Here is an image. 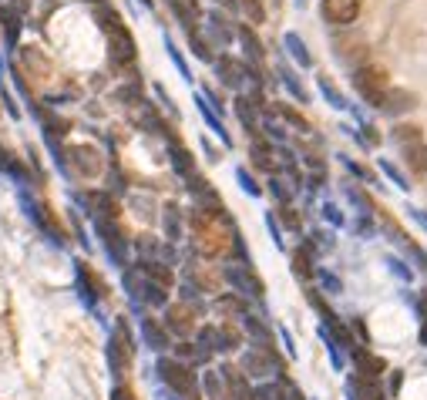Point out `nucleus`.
Instances as JSON below:
<instances>
[{"mask_svg":"<svg viewBox=\"0 0 427 400\" xmlns=\"http://www.w3.org/2000/svg\"><path fill=\"white\" fill-rule=\"evenodd\" d=\"M354 88L360 94V101H367L370 108H384L387 91H391V74L380 64H356L354 68Z\"/></svg>","mask_w":427,"mask_h":400,"instance_id":"nucleus-1","label":"nucleus"},{"mask_svg":"<svg viewBox=\"0 0 427 400\" xmlns=\"http://www.w3.org/2000/svg\"><path fill=\"white\" fill-rule=\"evenodd\" d=\"M155 370H158L162 384H165L172 394H178V397H185V400H195V394H199V380H195V374H192L189 364H182V360H175V357H158Z\"/></svg>","mask_w":427,"mask_h":400,"instance_id":"nucleus-2","label":"nucleus"},{"mask_svg":"<svg viewBox=\"0 0 427 400\" xmlns=\"http://www.w3.org/2000/svg\"><path fill=\"white\" fill-rule=\"evenodd\" d=\"M239 370L246 380H283V364H279V357L273 350H266V347H252V350L242 353V360H239Z\"/></svg>","mask_w":427,"mask_h":400,"instance_id":"nucleus-3","label":"nucleus"},{"mask_svg":"<svg viewBox=\"0 0 427 400\" xmlns=\"http://www.w3.org/2000/svg\"><path fill=\"white\" fill-rule=\"evenodd\" d=\"M222 276H226V282L232 286V293H239L242 299H252V303H262V296H266V286H262V280L256 276V270H252L249 262H226L222 266Z\"/></svg>","mask_w":427,"mask_h":400,"instance_id":"nucleus-4","label":"nucleus"},{"mask_svg":"<svg viewBox=\"0 0 427 400\" xmlns=\"http://www.w3.org/2000/svg\"><path fill=\"white\" fill-rule=\"evenodd\" d=\"M95 222V232L101 239V246H105L108 259L118 266V270H128V239L121 232L118 219H91Z\"/></svg>","mask_w":427,"mask_h":400,"instance_id":"nucleus-5","label":"nucleus"},{"mask_svg":"<svg viewBox=\"0 0 427 400\" xmlns=\"http://www.w3.org/2000/svg\"><path fill=\"white\" fill-rule=\"evenodd\" d=\"M323 21L333 27H350L360 17V0H323L320 4Z\"/></svg>","mask_w":427,"mask_h":400,"instance_id":"nucleus-6","label":"nucleus"},{"mask_svg":"<svg viewBox=\"0 0 427 400\" xmlns=\"http://www.w3.org/2000/svg\"><path fill=\"white\" fill-rule=\"evenodd\" d=\"M205 41L215 47H232V41H236L232 21H226L219 11H209L205 14Z\"/></svg>","mask_w":427,"mask_h":400,"instance_id":"nucleus-7","label":"nucleus"},{"mask_svg":"<svg viewBox=\"0 0 427 400\" xmlns=\"http://www.w3.org/2000/svg\"><path fill=\"white\" fill-rule=\"evenodd\" d=\"M108 47H111V61H115V64H135V58H138V44H135V37H131L128 27L108 34Z\"/></svg>","mask_w":427,"mask_h":400,"instance_id":"nucleus-8","label":"nucleus"},{"mask_svg":"<svg viewBox=\"0 0 427 400\" xmlns=\"http://www.w3.org/2000/svg\"><path fill=\"white\" fill-rule=\"evenodd\" d=\"M165 4H168V11H172V17L182 24L185 34H195V31H199V24H202L199 0H165Z\"/></svg>","mask_w":427,"mask_h":400,"instance_id":"nucleus-9","label":"nucleus"},{"mask_svg":"<svg viewBox=\"0 0 427 400\" xmlns=\"http://www.w3.org/2000/svg\"><path fill=\"white\" fill-rule=\"evenodd\" d=\"M236 41H239V47H242V54H246V64H262L266 47H262L259 34L252 31L249 24H239V27H236Z\"/></svg>","mask_w":427,"mask_h":400,"instance_id":"nucleus-10","label":"nucleus"},{"mask_svg":"<svg viewBox=\"0 0 427 400\" xmlns=\"http://www.w3.org/2000/svg\"><path fill=\"white\" fill-rule=\"evenodd\" d=\"M417 105H421V101H417L414 91H407V88H391V91H387V101H384L380 111H387L391 118H401V115H411Z\"/></svg>","mask_w":427,"mask_h":400,"instance_id":"nucleus-11","label":"nucleus"},{"mask_svg":"<svg viewBox=\"0 0 427 400\" xmlns=\"http://www.w3.org/2000/svg\"><path fill=\"white\" fill-rule=\"evenodd\" d=\"M74 286H78V296H81V303L95 309L98 299H101V286L91 280V272H88V266H84V262H74Z\"/></svg>","mask_w":427,"mask_h":400,"instance_id":"nucleus-12","label":"nucleus"},{"mask_svg":"<svg viewBox=\"0 0 427 400\" xmlns=\"http://www.w3.org/2000/svg\"><path fill=\"white\" fill-rule=\"evenodd\" d=\"M142 340H145V347L148 350H155V353H165L168 347H172V337H168V329L158 323V319H152V317H145L142 319Z\"/></svg>","mask_w":427,"mask_h":400,"instance_id":"nucleus-13","label":"nucleus"},{"mask_svg":"<svg viewBox=\"0 0 427 400\" xmlns=\"http://www.w3.org/2000/svg\"><path fill=\"white\" fill-rule=\"evenodd\" d=\"M195 108H199V115H202V121H205V128L212 131V135H215L219 141H222L226 148H232V138H229V131H226V121L215 115L212 105H209V101H205L202 94H195Z\"/></svg>","mask_w":427,"mask_h":400,"instance_id":"nucleus-14","label":"nucleus"},{"mask_svg":"<svg viewBox=\"0 0 427 400\" xmlns=\"http://www.w3.org/2000/svg\"><path fill=\"white\" fill-rule=\"evenodd\" d=\"M219 376H222V384H226V390H229V397H232V400H256V397H252L249 380L242 376V370L222 366V370H219Z\"/></svg>","mask_w":427,"mask_h":400,"instance_id":"nucleus-15","label":"nucleus"},{"mask_svg":"<svg viewBox=\"0 0 427 400\" xmlns=\"http://www.w3.org/2000/svg\"><path fill=\"white\" fill-rule=\"evenodd\" d=\"M249 158H252V165L259 168V172H269V175H276L279 172V155H276V148L273 145H266V141H256L252 138V145H249Z\"/></svg>","mask_w":427,"mask_h":400,"instance_id":"nucleus-16","label":"nucleus"},{"mask_svg":"<svg viewBox=\"0 0 427 400\" xmlns=\"http://www.w3.org/2000/svg\"><path fill=\"white\" fill-rule=\"evenodd\" d=\"M276 78H279V84H283V88L293 94L297 101H303V105L309 101V94H307V88H303V81H299V74L289 68L286 61H276Z\"/></svg>","mask_w":427,"mask_h":400,"instance_id":"nucleus-17","label":"nucleus"},{"mask_svg":"<svg viewBox=\"0 0 427 400\" xmlns=\"http://www.w3.org/2000/svg\"><path fill=\"white\" fill-rule=\"evenodd\" d=\"M0 31H4V41H7V47H17V41H21V31H24V21H21L17 7H0Z\"/></svg>","mask_w":427,"mask_h":400,"instance_id":"nucleus-18","label":"nucleus"},{"mask_svg":"<svg viewBox=\"0 0 427 400\" xmlns=\"http://www.w3.org/2000/svg\"><path fill=\"white\" fill-rule=\"evenodd\" d=\"M168 162L175 168V175H182V178L195 175V158H192V152L185 145H178V141H168Z\"/></svg>","mask_w":427,"mask_h":400,"instance_id":"nucleus-19","label":"nucleus"},{"mask_svg":"<svg viewBox=\"0 0 427 400\" xmlns=\"http://www.w3.org/2000/svg\"><path fill=\"white\" fill-rule=\"evenodd\" d=\"M283 47H286V54L297 61L299 68H313V54H309L307 41H303L297 31H286V34H283Z\"/></svg>","mask_w":427,"mask_h":400,"instance_id":"nucleus-20","label":"nucleus"},{"mask_svg":"<svg viewBox=\"0 0 427 400\" xmlns=\"http://www.w3.org/2000/svg\"><path fill=\"white\" fill-rule=\"evenodd\" d=\"M259 125H262V131L276 141V145H286V141H289V128H286V121L276 115V111H262Z\"/></svg>","mask_w":427,"mask_h":400,"instance_id":"nucleus-21","label":"nucleus"},{"mask_svg":"<svg viewBox=\"0 0 427 400\" xmlns=\"http://www.w3.org/2000/svg\"><path fill=\"white\" fill-rule=\"evenodd\" d=\"M105 357H108V366H111V374H115V380H121L125 376V364H128V357L131 353L121 347V340H108V347H105Z\"/></svg>","mask_w":427,"mask_h":400,"instance_id":"nucleus-22","label":"nucleus"},{"mask_svg":"<svg viewBox=\"0 0 427 400\" xmlns=\"http://www.w3.org/2000/svg\"><path fill=\"white\" fill-rule=\"evenodd\" d=\"M401 152H403V165H407V172L424 175V172H427V145H424V141L407 145V148H401Z\"/></svg>","mask_w":427,"mask_h":400,"instance_id":"nucleus-23","label":"nucleus"},{"mask_svg":"<svg viewBox=\"0 0 427 400\" xmlns=\"http://www.w3.org/2000/svg\"><path fill=\"white\" fill-rule=\"evenodd\" d=\"M232 108H236L239 121L246 125V131H249V135H256V131H259V115H262L259 108L252 105L249 98H242V94H239V98H236V105H232Z\"/></svg>","mask_w":427,"mask_h":400,"instance_id":"nucleus-24","label":"nucleus"},{"mask_svg":"<svg viewBox=\"0 0 427 400\" xmlns=\"http://www.w3.org/2000/svg\"><path fill=\"white\" fill-rule=\"evenodd\" d=\"M239 319H242V327H246V333L252 337V343H256V347H266V350H273V333L262 327V323L252 317V313H242Z\"/></svg>","mask_w":427,"mask_h":400,"instance_id":"nucleus-25","label":"nucleus"},{"mask_svg":"<svg viewBox=\"0 0 427 400\" xmlns=\"http://www.w3.org/2000/svg\"><path fill=\"white\" fill-rule=\"evenodd\" d=\"M162 225H165V239L175 246L178 239H182V209H178L175 202H168L165 212H162Z\"/></svg>","mask_w":427,"mask_h":400,"instance_id":"nucleus-26","label":"nucleus"},{"mask_svg":"<svg viewBox=\"0 0 427 400\" xmlns=\"http://www.w3.org/2000/svg\"><path fill=\"white\" fill-rule=\"evenodd\" d=\"M162 327L168 329V337H172V333H178V337H185V333L192 329L189 313H185L182 306H168V309H165V323H162Z\"/></svg>","mask_w":427,"mask_h":400,"instance_id":"nucleus-27","label":"nucleus"},{"mask_svg":"<svg viewBox=\"0 0 427 400\" xmlns=\"http://www.w3.org/2000/svg\"><path fill=\"white\" fill-rule=\"evenodd\" d=\"M377 168H380V175L387 178L391 185H397V188H401V192H411V188H414V185H411V178L403 175V172H401V168H397V165L391 162V158H377Z\"/></svg>","mask_w":427,"mask_h":400,"instance_id":"nucleus-28","label":"nucleus"},{"mask_svg":"<svg viewBox=\"0 0 427 400\" xmlns=\"http://www.w3.org/2000/svg\"><path fill=\"white\" fill-rule=\"evenodd\" d=\"M175 360H182V364H209L212 360V353H205L202 347H195V343H178L175 347Z\"/></svg>","mask_w":427,"mask_h":400,"instance_id":"nucleus-29","label":"nucleus"},{"mask_svg":"<svg viewBox=\"0 0 427 400\" xmlns=\"http://www.w3.org/2000/svg\"><path fill=\"white\" fill-rule=\"evenodd\" d=\"M313 280L320 282V293H326V296H340V293H344V282H340V276H336V272H330V270H323V266H317V270H313Z\"/></svg>","mask_w":427,"mask_h":400,"instance_id":"nucleus-30","label":"nucleus"},{"mask_svg":"<svg viewBox=\"0 0 427 400\" xmlns=\"http://www.w3.org/2000/svg\"><path fill=\"white\" fill-rule=\"evenodd\" d=\"M95 21H98V27L105 31V37H108V34H115V31H121V27H125V21L118 17V11H111L108 4H101V7L95 11Z\"/></svg>","mask_w":427,"mask_h":400,"instance_id":"nucleus-31","label":"nucleus"},{"mask_svg":"<svg viewBox=\"0 0 427 400\" xmlns=\"http://www.w3.org/2000/svg\"><path fill=\"white\" fill-rule=\"evenodd\" d=\"M71 155H74V162H78V168H81V172H84L88 178L98 175L101 162H95V158H98L95 148H84V145H78V148H71Z\"/></svg>","mask_w":427,"mask_h":400,"instance_id":"nucleus-32","label":"nucleus"},{"mask_svg":"<svg viewBox=\"0 0 427 400\" xmlns=\"http://www.w3.org/2000/svg\"><path fill=\"white\" fill-rule=\"evenodd\" d=\"M391 138H393V145H401V148H407V145H417V141H424V138H421V128H417V125H407V121L393 125Z\"/></svg>","mask_w":427,"mask_h":400,"instance_id":"nucleus-33","label":"nucleus"},{"mask_svg":"<svg viewBox=\"0 0 427 400\" xmlns=\"http://www.w3.org/2000/svg\"><path fill=\"white\" fill-rule=\"evenodd\" d=\"M317 88H320V94L326 98V105H330V108H336V111H346V108H350V105H346V98H344V94H340L336 88H333L330 78H317Z\"/></svg>","mask_w":427,"mask_h":400,"instance_id":"nucleus-34","label":"nucleus"},{"mask_svg":"<svg viewBox=\"0 0 427 400\" xmlns=\"http://www.w3.org/2000/svg\"><path fill=\"white\" fill-rule=\"evenodd\" d=\"M165 51H168V61L178 68V74H182V81H192V68H189V61H185V54L178 51V44L172 41V37L165 34Z\"/></svg>","mask_w":427,"mask_h":400,"instance_id":"nucleus-35","label":"nucleus"},{"mask_svg":"<svg viewBox=\"0 0 427 400\" xmlns=\"http://www.w3.org/2000/svg\"><path fill=\"white\" fill-rule=\"evenodd\" d=\"M276 115H279V118L286 121V128L299 131V135H307V131H309V121H307L303 115H299V111H293L289 105H279V108H276Z\"/></svg>","mask_w":427,"mask_h":400,"instance_id":"nucleus-36","label":"nucleus"},{"mask_svg":"<svg viewBox=\"0 0 427 400\" xmlns=\"http://www.w3.org/2000/svg\"><path fill=\"white\" fill-rule=\"evenodd\" d=\"M236 178H239V185H242V192H246L249 199H259L262 192H266V188H262L259 182L252 178V172L246 168V165H236Z\"/></svg>","mask_w":427,"mask_h":400,"instance_id":"nucleus-37","label":"nucleus"},{"mask_svg":"<svg viewBox=\"0 0 427 400\" xmlns=\"http://www.w3.org/2000/svg\"><path fill=\"white\" fill-rule=\"evenodd\" d=\"M239 343H242V337H239L232 327H219V337H215V353H229V350H239Z\"/></svg>","mask_w":427,"mask_h":400,"instance_id":"nucleus-38","label":"nucleus"},{"mask_svg":"<svg viewBox=\"0 0 427 400\" xmlns=\"http://www.w3.org/2000/svg\"><path fill=\"white\" fill-rule=\"evenodd\" d=\"M202 387H205L209 400H226V384H222V376L215 374V370H205V376H202Z\"/></svg>","mask_w":427,"mask_h":400,"instance_id":"nucleus-39","label":"nucleus"},{"mask_svg":"<svg viewBox=\"0 0 427 400\" xmlns=\"http://www.w3.org/2000/svg\"><path fill=\"white\" fill-rule=\"evenodd\" d=\"M189 47H192V54L199 61H205V64H215V54H212V44L205 41V37L195 31V34H189Z\"/></svg>","mask_w":427,"mask_h":400,"instance_id":"nucleus-40","label":"nucleus"},{"mask_svg":"<svg viewBox=\"0 0 427 400\" xmlns=\"http://www.w3.org/2000/svg\"><path fill=\"white\" fill-rule=\"evenodd\" d=\"M266 185H269V195H273L279 205H289V199H293V185H289V178L283 182L279 175H273L269 182H266Z\"/></svg>","mask_w":427,"mask_h":400,"instance_id":"nucleus-41","label":"nucleus"},{"mask_svg":"<svg viewBox=\"0 0 427 400\" xmlns=\"http://www.w3.org/2000/svg\"><path fill=\"white\" fill-rule=\"evenodd\" d=\"M320 212H323V219H326L330 225H336V229H344L346 225V215H344V209H340L336 202H323Z\"/></svg>","mask_w":427,"mask_h":400,"instance_id":"nucleus-42","label":"nucleus"},{"mask_svg":"<svg viewBox=\"0 0 427 400\" xmlns=\"http://www.w3.org/2000/svg\"><path fill=\"white\" fill-rule=\"evenodd\" d=\"M215 337H219V327L209 323V327L199 329V343H195V347H202L205 353H215Z\"/></svg>","mask_w":427,"mask_h":400,"instance_id":"nucleus-43","label":"nucleus"},{"mask_svg":"<svg viewBox=\"0 0 427 400\" xmlns=\"http://www.w3.org/2000/svg\"><path fill=\"white\" fill-rule=\"evenodd\" d=\"M266 229H269V239H273V246L279 252H286V239L279 232V222H276V212H266Z\"/></svg>","mask_w":427,"mask_h":400,"instance_id":"nucleus-44","label":"nucleus"},{"mask_svg":"<svg viewBox=\"0 0 427 400\" xmlns=\"http://www.w3.org/2000/svg\"><path fill=\"white\" fill-rule=\"evenodd\" d=\"M293 262H297V276H313V252L307 246L293 256Z\"/></svg>","mask_w":427,"mask_h":400,"instance_id":"nucleus-45","label":"nucleus"},{"mask_svg":"<svg viewBox=\"0 0 427 400\" xmlns=\"http://www.w3.org/2000/svg\"><path fill=\"white\" fill-rule=\"evenodd\" d=\"M276 222H283L286 229H289V232H303V225H299V215H297L293 209H289V205H283V209H279Z\"/></svg>","mask_w":427,"mask_h":400,"instance_id":"nucleus-46","label":"nucleus"},{"mask_svg":"<svg viewBox=\"0 0 427 400\" xmlns=\"http://www.w3.org/2000/svg\"><path fill=\"white\" fill-rule=\"evenodd\" d=\"M387 266H391V272L397 276V280H403V282H414V272L407 270V262L403 259H393V256H387Z\"/></svg>","mask_w":427,"mask_h":400,"instance_id":"nucleus-47","label":"nucleus"},{"mask_svg":"<svg viewBox=\"0 0 427 400\" xmlns=\"http://www.w3.org/2000/svg\"><path fill=\"white\" fill-rule=\"evenodd\" d=\"M309 239H313V242H309V252H330L333 249V239H330V232H313L309 235Z\"/></svg>","mask_w":427,"mask_h":400,"instance_id":"nucleus-48","label":"nucleus"},{"mask_svg":"<svg viewBox=\"0 0 427 400\" xmlns=\"http://www.w3.org/2000/svg\"><path fill=\"white\" fill-rule=\"evenodd\" d=\"M135 249L142 252V259H155V256H158V242H155L152 235H142V239H135Z\"/></svg>","mask_w":427,"mask_h":400,"instance_id":"nucleus-49","label":"nucleus"},{"mask_svg":"<svg viewBox=\"0 0 427 400\" xmlns=\"http://www.w3.org/2000/svg\"><path fill=\"white\" fill-rule=\"evenodd\" d=\"M0 105L7 108V115L11 118H21V108H17V101H14V94L4 88V78H0Z\"/></svg>","mask_w":427,"mask_h":400,"instance_id":"nucleus-50","label":"nucleus"},{"mask_svg":"<svg viewBox=\"0 0 427 400\" xmlns=\"http://www.w3.org/2000/svg\"><path fill=\"white\" fill-rule=\"evenodd\" d=\"M340 165H346V168H350V172H354V175L360 178V182H367V185H370V182H374V175H370V172H367V168H364V165H356L354 158H346V155H340Z\"/></svg>","mask_w":427,"mask_h":400,"instance_id":"nucleus-51","label":"nucleus"},{"mask_svg":"<svg viewBox=\"0 0 427 400\" xmlns=\"http://www.w3.org/2000/svg\"><path fill=\"white\" fill-rule=\"evenodd\" d=\"M276 337H279V343H283L286 357H289V360H297V343H293V333H289L286 327H279V329H276Z\"/></svg>","mask_w":427,"mask_h":400,"instance_id":"nucleus-52","label":"nucleus"},{"mask_svg":"<svg viewBox=\"0 0 427 400\" xmlns=\"http://www.w3.org/2000/svg\"><path fill=\"white\" fill-rule=\"evenodd\" d=\"M239 7H242L246 14H249V17H252L256 24H262V17H266V11H262V4H259V0H239Z\"/></svg>","mask_w":427,"mask_h":400,"instance_id":"nucleus-53","label":"nucleus"},{"mask_svg":"<svg viewBox=\"0 0 427 400\" xmlns=\"http://www.w3.org/2000/svg\"><path fill=\"white\" fill-rule=\"evenodd\" d=\"M367 135H360V145H364V148H377L380 145V135H377V128H374V125H367Z\"/></svg>","mask_w":427,"mask_h":400,"instance_id":"nucleus-54","label":"nucleus"},{"mask_svg":"<svg viewBox=\"0 0 427 400\" xmlns=\"http://www.w3.org/2000/svg\"><path fill=\"white\" fill-rule=\"evenodd\" d=\"M202 148H205V158H209V162H222V158H219V148H215L209 138H202Z\"/></svg>","mask_w":427,"mask_h":400,"instance_id":"nucleus-55","label":"nucleus"},{"mask_svg":"<svg viewBox=\"0 0 427 400\" xmlns=\"http://www.w3.org/2000/svg\"><path fill=\"white\" fill-rule=\"evenodd\" d=\"M111 400H135V397H131V390H128V387L115 384V387H111Z\"/></svg>","mask_w":427,"mask_h":400,"instance_id":"nucleus-56","label":"nucleus"},{"mask_svg":"<svg viewBox=\"0 0 427 400\" xmlns=\"http://www.w3.org/2000/svg\"><path fill=\"white\" fill-rule=\"evenodd\" d=\"M407 212H411V219H414V222L421 225V229H427V212H421V209H417V205H411V209H407Z\"/></svg>","mask_w":427,"mask_h":400,"instance_id":"nucleus-57","label":"nucleus"},{"mask_svg":"<svg viewBox=\"0 0 427 400\" xmlns=\"http://www.w3.org/2000/svg\"><path fill=\"white\" fill-rule=\"evenodd\" d=\"M350 323H354L356 337H360V340H367V343H370V333H367V327H364V323H360V319H350Z\"/></svg>","mask_w":427,"mask_h":400,"instance_id":"nucleus-58","label":"nucleus"},{"mask_svg":"<svg viewBox=\"0 0 427 400\" xmlns=\"http://www.w3.org/2000/svg\"><path fill=\"white\" fill-rule=\"evenodd\" d=\"M397 387H401V374L393 370V374H391V394H393V390H397Z\"/></svg>","mask_w":427,"mask_h":400,"instance_id":"nucleus-59","label":"nucleus"},{"mask_svg":"<svg viewBox=\"0 0 427 400\" xmlns=\"http://www.w3.org/2000/svg\"><path fill=\"white\" fill-rule=\"evenodd\" d=\"M421 347H427V323L421 327Z\"/></svg>","mask_w":427,"mask_h":400,"instance_id":"nucleus-60","label":"nucleus"},{"mask_svg":"<svg viewBox=\"0 0 427 400\" xmlns=\"http://www.w3.org/2000/svg\"><path fill=\"white\" fill-rule=\"evenodd\" d=\"M138 4H142V7H148V11L155 7V0H138Z\"/></svg>","mask_w":427,"mask_h":400,"instance_id":"nucleus-61","label":"nucleus"},{"mask_svg":"<svg viewBox=\"0 0 427 400\" xmlns=\"http://www.w3.org/2000/svg\"><path fill=\"white\" fill-rule=\"evenodd\" d=\"M293 4H297V11H303V7H307V0H293Z\"/></svg>","mask_w":427,"mask_h":400,"instance_id":"nucleus-62","label":"nucleus"},{"mask_svg":"<svg viewBox=\"0 0 427 400\" xmlns=\"http://www.w3.org/2000/svg\"><path fill=\"white\" fill-rule=\"evenodd\" d=\"M0 71H4V58H0Z\"/></svg>","mask_w":427,"mask_h":400,"instance_id":"nucleus-63","label":"nucleus"}]
</instances>
